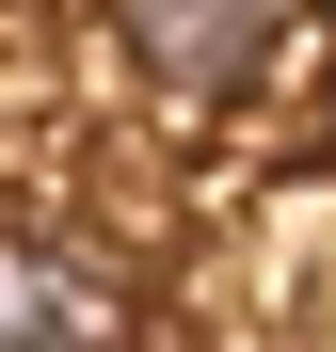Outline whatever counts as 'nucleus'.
Wrapping results in <instances>:
<instances>
[{
	"label": "nucleus",
	"instance_id": "f03ea898",
	"mask_svg": "<svg viewBox=\"0 0 336 352\" xmlns=\"http://www.w3.org/2000/svg\"><path fill=\"white\" fill-rule=\"evenodd\" d=\"M0 352H128V305H112L80 256L16 241V336H0Z\"/></svg>",
	"mask_w": 336,
	"mask_h": 352
},
{
	"label": "nucleus",
	"instance_id": "f257e3e1",
	"mask_svg": "<svg viewBox=\"0 0 336 352\" xmlns=\"http://www.w3.org/2000/svg\"><path fill=\"white\" fill-rule=\"evenodd\" d=\"M112 48H128L160 96L224 112V96H256L289 65V0H112Z\"/></svg>",
	"mask_w": 336,
	"mask_h": 352
}]
</instances>
